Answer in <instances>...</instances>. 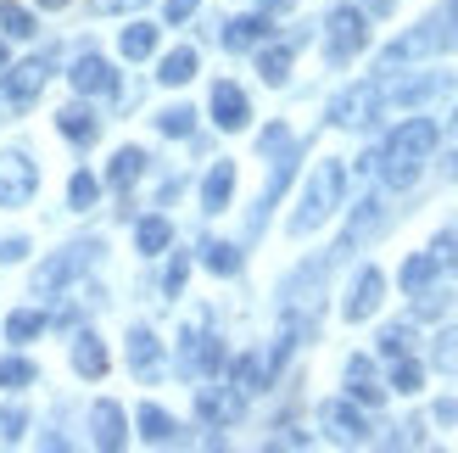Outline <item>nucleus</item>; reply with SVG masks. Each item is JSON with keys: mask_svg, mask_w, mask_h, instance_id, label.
Listing matches in <instances>:
<instances>
[{"mask_svg": "<svg viewBox=\"0 0 458 453\" xmlns=\"http://www.w3.org/2000/svg\"><path fill=\"white\" fill-rule=\"evenodd\" d=\"M437 118H408V124H397L392 129V141L380 146V157H375V168H380V179L392 191H408L414 179L425 174V157L437 151Z\"/></svg>", "mask_w": 458, "mask_h": 453, "instance_id": "1", "label": "nucleus"}, {"mask_svg": "<svg viewBox=\"0 0 458 453\" xmlns=\"http://www.w3.org/2000/svg\"><path fill=\"white\" fill-rule=\"evenodd\" d=\"M341 191H347V168L318 163L313 179H308V191H302V201H296V213H291V235H313L318 224H330V213L341 208Z\"/></svg>", "mask_w": 458, "mask_h": 453, "instance_id": "2", "label": "nucleus"}, {"mask_svg": "<svg viewBox=\"0 0 458 453\" xmlns=\"http://www.w3.org/2000/svg\"><path fill=\"white\" fill-rule=\"evenodd\" d=\"M430 51H453V34H447V17L437 12V17H425L420 29H408L403 39H392L380 51V67H403V62H420V56H430Z\"/></svg>", "mask_w": 458, "mask_h": 453, "instance_id": "3", "label": "nucleus"}, {"mask_svg": "<svg viewBox=\"0 0 458 453\" xmlns=\"http://www.w3.org/2000/svg\"><path fill=\"white\" fill-rule=\"evenodd\" d=\"M380 112H386L380 107V79H363V84L341 90V96L330 101V124H341V129H369Z\"/></svg>", "mask_w": 458, "mask_h": 453, "instance_id": "4", "label": "nucleus"}, {"mask_svg": "<svg viewBox=\"0 0 458 453\" xmlns=\"http://www.w3.org/2000/svg\"><path fill=\"white\" fill-rule=\"evenodd\" d=\"M363 45H369V17H363V12L341 6V12L325 17V51H330V62H352Z\"/></svg>", "mask_w": 458, "mask_h": 453, "instance_id": "5", "label": "nucleus"}, {"mask_svg": "<svg viewBox=\"0 0 458 453\" xmlns=\"http://www.w3.org/2000/svg\"><path fill=\"white\" fill-rule=\"evenodd\" d=\"M453 79L447 73H414V79H380V107H425L447 96Z\"/></svg>", "mask_w": 458, "mask_h": 453, "instance_id": "6", "label": "nucleus"}, {"mask_svg": "<svg viewBox=\"0 0 458 453\" xmlns=\"http://www.w3.org/2000/svg\"><path fill=\"white\" fill-rule=\"evenodd\" d=\"M39 191V168L29 151H0V208H22Z\"/></svg>", "mask_w": 458, "mask_h": 453, "instance_id": "7", "label": "nucleus"}, {"mask_svg": "<svg viewBox=\"0 0 458 453\" xmlns=\"http://www.w3.org/2000/svg\"><path fill=\"white\" fill-rule=\"evenodd\" d=\"M96 252H101V241H73V246H62V252H56V258H51V263H45L39 275H34V291H39V297H51V291H56L62 280H73L79 269L96 263Z\"/></svg>", "mask_w": 458, "mask_h": 453, "instance_id": "8", "label": "nucleus"}, {"mask_svg": "<svg viewBox=\"0 0 458 453\" xmlns=\"http://www.w3.org/2000/svg\"><path fill=\"white\" fill-rule=\"evenodd\" d=\"M218 364H224V347L201 325H185V336H179V375L196 380V375H213Z\"/></svg>", "mask_w": 458, "mask_h": 453, "instance_id": "9", "label": "nucleus"}, {"mask_svg": "<svg viewBox=\"0 0 458 453\" xmlns=\"http://www.w3.org/2000/svg\"><path fill=\"white\" fill-rule=\"evenodd\" d=\"M318 420H325V432L335 442H363V437H369V420L352 409V397H330L325 409H318Z\"/></svg>", "mask_w": 458, "mask_h": 453, "instance_id": "10", "label": "nucleus"}, {"mask_svg": "<svg viewBox=\"0 0 458 453\" xmlns=\"http://www.w3.org/2000/svg\"><path fill=\"white\" fill-rule=\"evenodd\" d=\"M380 303H386V275H380V269H363V275L352 280V291H347V303H341V313L358 325V320H369Z\"/></svg>", "mask_w": 458, "mask_h": 453, "instance_id": "11", "label": "nucleus"}, {"mask_svg": "<svg viewBox=\"0 0 458 453\" xmlns=\"http://www.w3.org/2000/svg\"><path fill=\"white\" fill-rule=\"evenodd\" d=\"M196 409H201V420H208V425H235L246 415V397L235 387H201Z\"/></svg>", "mask_w": 458, "mask_h": 453, "instance_id": "12", "label": "nucleus"}, {"mask_svg": "<svg viewBox=\"0 0 458 453\" xmlns=\"http://www.w3.org/2000/svg\"><path fill=\"white\" fill-rule=\"evenodd\" d=\"M268 380H274L268 353H241V358H235V370H229V387H235L241 397H258V392H268Z\"/></svg>", "mask_w": 458, "mask_h": 453, "instance_id": "13", "label": "nucleus"}, {"mask_svg": "<svg viewBox=\"0 0 458 453\" xmlns=\"http://www.w3.org/2000/svg\"><path fill=\"white\" fill-rule=\"evenodd\" d=\"M67 79H73L79 96H118V73H112V67H106L101 56H79Z\"/></svg>", "mask_w": 458, "mask_h": 453, "instance_id": "14", "label": "nucleus"}, {"mask_svg": "<svg viewBox=\"0 0 458 453\" xmlns=\"http://www.w3.org/2000/svg\"><path fill=\"white\" fill-rule=\"evenodd\" d=\"M229 196H235V163H218L208 168V179H201V213H224Z\"/></svg>", "mask_w": 458, "mask_h": 453, "instance_id": "15", "label": "nucleus"}, {"mask_svg": "<svg viewBox=\"0 0 458 453\" xmlns=\"http://www.w3.org/2000/svg\"><path fill=\"white\" fill-rule=\"evenodd\" d=\"M45 79H51V67H45V62H22V67H12V79H6V101H12V107L39 101Z\"/></svg>", "mask_w": 458, "mask_h": 453, "instance_id": "16", "label": "nucleus"}, {"mask_svg": "<svg viewBox=\"0 0 458 453\" xmlns=\"http://www.w3.org/2000/svg\"><path fill=\"white\" fill-rule=\"evenodd\" d=\"M213 118H218V129H246V118H251V107H246V96H241V84H213Z\"/></svg>", "mask_w": 458, "mask_h": 453, "instance_id": "17", "label": "nucleus"}, {"mask_svg": "<svg viewBox=\"0 0 458 453\" xmlns=\"http://www.w3.org/2000/svg\"><path fill=\"white\" fill-rule=\"evenodd\" d=\"M268 34H274V22L263 12H246L235 22H224V45H229V51H251V45H263Z\"/></svg>", "mask_w": 458, "mask_h": 453, "instance_id": "18", "label": "nucleus"}, {"mask_svg": "<svg viewBox=\"0 0 458 453\" xmlns=\"http://www.w3.org/2000/svg\"><path fill=\"white\" fill-rule=\"evenodd\" d=\"M347 397L352 403H380L386 397V387H380V375H375V358H352V364H347Z\"/></svg>", "mask_w": 458, "mask_h": 453, "instance_id": "19", "label": "nucleus"}, {"mask_svg": "<svg viewBox=\"0 0 458 453\" xmlns=\"http://www.w3.org/2000/svg\"><path fill=\"white\" fill-rule=\"evenodd\" d=\"M129 364H134V375H140V380H151L157 370H163V353H157V336H151L146 325H134V330H129Z\"/></svg>", "mask_w": 458, "mask_h": 453, "instance_id": "20", "label": "nucleus"}, {"mask_svg": "<svg viewBox=\"0 0 458 453\" xmlns=\"http://www.w3.org/2000/svg\"><path fill=\"white\" fill-rule=\"evenodd\" d=\"M89 432H96V448H123V409L101 397L96 409H89Z\"/></svg>", "mask_w": 458, "mask_h": 453, "instance_id": "21", "label": "nucleus"}, {"mask_svg": "<svg viewBox=\"0 0 458 453\" xmlns=\"http://www.w3.org/2000/svg\"><path fill=\"white\" fill-rule=\"evenodd\" d=\"M73 370H79L84 380H101V375H106V347H101V336H89V330L73 336Z\"/></svg>", "mask_w": 458, "mask_h": 453, "instance_id": "22", "label": "nucleus"}, {"mask_svg": "<svg viewBox=\"0 0 458 453\" xmlns=\"http://www.w3.org/2000/svg\"><path fill=\"white\" fill-rule=\"evenodd\" d=\"M56 129H62V141H73V146H89V141L101 134V118H96L89 107H62Z\"/></svg>", "mask_w": 458, "mask_h": 453, "instance_id": "23", "label": "nucleus"}, {"mask_svg": "<svg viewBox=\"0 0 458 453\" xmlns=\"http://www.w3.org/2000/svg\"><path fill=\"white\" fill-rule=\"evenodd\" d=\"M375 224H380V196H363V201H358V213H352V224H347V235H341V246H335V252H352V246H358L363 235H369Z\"/></svg>", "mask_w": 458, "mask_h": 453, "instance_id": "24", "label": "nucleus"}, {"mask_svg": "<svg viewBox=\"0 0 458 453\" xmlns=\"http://www.w3.org/2000/svg\"><path fill=\"white\" fill-rule=\"evenodd\" d=\"M140 174H146V151H140V146H123L118 157H112V168H106V179H112L118 191H129Z\"/></svg>", "mask_w": 458, "mask_h": 453, "instance_id": "25", "label": "nucleus"}, {"mask_svg": "<svg viewBox=\"0 0 458 453\" xmlns=\"http://www.w3.org/2000/svg\"><path fill=\"white\" fill-rule=\"evenodd\" d=\"M157 79H163V84H191V79H196V51H191V45L168 51L163 67H157Z\"/></svg>", "mask_w": 458, "mask_h": 453, "instance_id": "26", "label": "nucleus"}, {"mask_svg": "<svg viewBox=\"0 0 458 453\" xmlns=\"http://www.w3.org/2000/svg\"><path fill=\"white\" fill-rule=\"evenodd\" d=\"M140 437H146V442H174V437H179V425H174L168 409L146 403V409H140Z\"/></svg>", "mask_w": 458, "mask_h": 453, "instance_id": "27", "label": "nucleus"}, {"mask_svg": "<svg viewBox=\"0 0 458 453\" xmlns=\"http://www.w3.org/2000/svg\"><path fill=\"white\" fill-rule=\"evenodd\" d=\"M168 241H174V230H168V218H140V230H134V246H140L146 258H157V252H168Z\"/></svg>", "mask_w": 458, "mask_h": 453, "instance_id": "28", "label": "nucleus"}, {"mask_svg": "<svg viewBox=\"0 0 458 453\" xmlns=\"http://www.w3.org/2000/svg\"><path fill=\"white\" fill-rule=\"evenodd\" d=\"M118 51H123L129 62L151 56V51H157V29H151V22H129V29H123V39H118Z\"/></svg>", "mask_w": 458, "mask_h": 453, "instance_id": "29", "label": "nucleus"}, {"mask_svg": "<svg viewBox=\"0 0 458 453\" xmlns=\"http://www.w3.org/2000/svg\"><path fill=\"white\" fill-rule=\"evenodd\" d=\"M201 263H208L213 275H235V269H241V246H229V241H201Z\"/></svg>", "mask_w": 458, "mask_h": 453, "instance_id": "30", "label": "nucleus"}, {"mask_svg": "<svg viewBox=\"0 0 458 453\" xmlns=\"http://www.w3.org/2000/svg\"><path fill=\"white\" fill-rule=\"evenodd\" d=\"M258 73H263L268 84H285V79H291V45H268V51L258 56Z\"/></svg>", "mask_w": 458, "mask_h": 453, "instance_id": "31", "label": "nucleus"}, {"mask_svg": "<svg viewBox=\"0 0 458 453\" xmlns=\"http://www.w3.org/2000/svg\"><path fill=\"white\" fill-rule=\"evenodd\" d=\"M45 325H51V320H45L39 308H17V313H12V325H6V336H12V342H34Z\"/></svg>", "mask_w": 458, "mask_h": 453, "instance_id": "32", "label": "nucleus"}, {"mask_svg": "<svg viewBox=\"0 0 458 453\" xmlns=\"http://www.w3.org/2000/svg\"><path fill=\"white\" fill-rule=\"evenodd\" d=\"M430 275H437V258H430V252H414V258L403 263V291H425Z\"/></svg>", "mask_w": 458, "mask_h": 453, "instance_id": "33", "label": "nucleus"}, {"mask_svg": "<svg viewBox=\"0 0 458 453\" xmlns=\"http://www.w3.org/2000/svg\"><path fill=\"white\" fill-rule=\"evenodd\" d=\"M414 353V330L408 325H386L380 330V358H408Z\"/></svg>", "mask_w": 458, "mask_h": 453, "instance_id": "34", "label": "nucleus"}, {"mask_svg": "<svg viewBox=\"0 0 458 453\" xmlns=\"http://www.w3.org/2000/svg\"><path fill=\"white\" fill-rule=\"evenodd\" d=\"M34 380V364L29 358H0V392H22Z\"/></svg>", "mask_w": 458, "mask_h": 453, "instance_id": "35", "label": "nucleus"}, {"mask_svg": "<svg viewBox=\"0 0 458 453\" xmlns=\"http://www.w3.org/2000/svg\"><path fill=\"white\" fill-rule=\"evenodd\" d=\"M157 129H163L168 141H185V134L196 129V112H191V107H168L163 118H157Z\"/></svg>", "mask_w": 458, "mask_h": 453, "instance_id": "36", "label": "nucleus"}, {"mask_svg": "<svg viewBox=\"0 0 458 453\" xmlns=\"http://www.w3.org/2000/svg\"><path fill=\"white\" fill-rule=\"evenodd\" d=\"M96 196H101V185H96V174H73V185H67V201H73V213H84V208H96Z\"/></svg>", "mask_w": 458, "mask_h": 453, "instance_id": "37", "label": "nucleus"}, {"mask_svg": "<svg viewBox=\"0 0 458 453\" xmlns=\"http://www.w3.org/2000/svg\"><path fill=\"white\" fill-rule=\"evenodd\" d=\"M430 358H437V370L458 375V330H442V336H437V347H430Z\"/></svg>", "mask_w": 458, "mask_h": 453, "instance_id": "38", "label": "nucleus"}, {"mask_svg": "<svg viewBox=\"0 0 458 453\" xmlns=\"http://www.w3.org/2000/svg\"><path fill=\"white\" fill-rule=\"evenodd\" d=\"M0 22H6V34L12 39H29L39 22H34V12H22V6H0Z\"/></svg>", "mask_w": 458, "mask_h": 453, "instance_id": "39", "label": "nucleus"}, {"mask_svg": "<svg viewBox=\"0 0 458 453\" xmlns=\"http://www.w3.org/2000/svg\"><path fill=\"white\" fill-rule=\"evenodd\" d=\"M430 258H437V269H458V235L442 230L437 241H430Z\"/></svg>", "mask_w": 458, "mask_h": 453, "instance_id": "40", "label": "nucleus"}, {"mask_svg": "<svg viewBox=\"0 0 458 453\" xmlns=\"http://www.w3.org/2000/svg\"><path fill=\"white\" fill-rule=\"evenodd\" d=\"M392 364H397L392 370V387L397 392H420V364H414V358H392Z\"/></svg>", "mask_w": 458, "mask_h": 453, "instance_id": "41", "label": "nucleus"}, {"mask_svg": "<svg viewBox=\"0 0 458 453\" xmlns=\"http://www.w3.org/2000/svg\"><path fill=\"white\" fill-rule=\"evenodd\" d=\"M185 275H191V258H174V263H168V280H163L168 297H179V291H185Z\"/></svg>", "mask_w": 458, "mask_h": 453, "instance_id": "42", "label": "nucleus"}, {"mask_svg": "<svg viewBox=\"0 0 458 453\" xmlns=\"http://www.w3.org/2000/svg\"><path fill=\"white\" fill-rule=\"evenodd\" d=\"M22 432H29V420H22V415H12V409L0 415V437H6V442H17Z\"/></svg>", "mask_w": 458, "mask_h": 453, "instance_id": "43", "label": "nucleus"}, {"mask_svg": "<svg viewBox=\"0 0 458 453\" xmlns=\"http://www.w3.org/2000/svg\"><path fill=\"white\" fill-rule=\"evenodd\" d=\"M201 0H168V22H191Z\"/></svg>", "mask_w": 458, "mask_h": 453, "instance_id": "44", "label": "nucleus"}, {"mask_svg": "<svg viewBox=\"0 0 458 453\" xmlns=\"http://www.w3.org/2000/svg\"><path fill=\"white\" fill-rule=\"evenodd\" d=\"M437 420H442V425H453V420H458V403H453V397H442V403H437Z\"/></svg>", "mask_w": 458, "mask_h": 453, "instance_id": "45", "label": "nucleus"}, {"mask_svg": "<svg viewBox=\"0 0 458 453\" xmlns=\"http://www.w3.org/2000/svg\"><path fill=\"white\" fill-rule=\"evenodd\" d=\"M302 442H308V437H296V432H280V437H274L268 448H302Z\"/></svg>", "mask_w": 458, "mask_h": 453, "instance_id": "46", "label": "nucleus"}, {"mask_svg": "<svg viewBox=\"0 0 458 453\" xmlns=\"http://www.w3.org/2000/svg\"><path fill=\"white\" fill-rule=\"evenodd\" d=\"M442 17H447V34H453V45H458V0H447V12H442Z\"/></svg>", "mask_w": 458, "mask_h": 453, "instance_id": "47", "label": "nucleus"}, {"mask_svg": "<svg viewBox=\"0 0 458 453\" xmlns=\"http://www.w3.org/2000/svg\"><path fill=\"white\" fill-rule=\"evenodd\" d=\"M96 12H123V6H134V0H89Z\"/></svg>", "mask_w": 458, "mask_h": 453, "instance_id": "48", "label": "nucleus"}, {"mask_svg": "<svg viewBox=\"0 0 458 453\" xmlns=\"http://www.w3.org/2000/svg\"><path fill=\"white\" fill-rule=\"evenodd\" d=\"M34 6H45V12H56V6H67V0H34Z\"/></svg>", "mask_w": 458, "mask_h": 453, "instance_id": "49", "label": "nucleus"}, {"mask_svg": "<svg viewBox=\"0 0 458 453\" xmlns=\"http://www.w3.org/2000/svg\"><path fill=\"white\" fill-rule=\"evenodd\" d=\"M6 62H12V51H6V45H0V67H6Z\"/></svg>", "mask_w": 458, "mask_h": 453, "instance_id": "50", "label": "nucleus"}, {"mask_svg": "<svg viewBox=\"0 0 458 453\" xmlns=\"http://www.w3.org/2000/svg\"><path fill=\"white\" fill-rule=\"evenodd\" d=\"M268 6H296V0H268Z\"/></svg>", "mask_w": 458, "mask_h": 453, "instance_id": "51", "label": "nucleus"}]
</instances>
